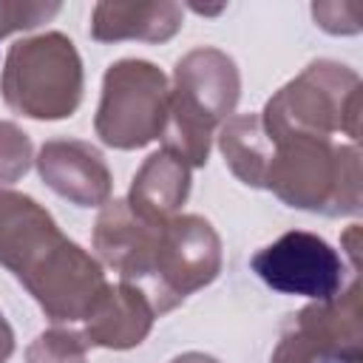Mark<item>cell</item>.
<instances>
[{
    "label": "cell",
    "mask_w": 363,
    "mask_h": 363,
    "mask_svg": "<svg viewBox=\"0 0 363 363\" xmlns=\"http://www.w3.org/2000/svg\"><path fill=\"white\" fill-rule=\"evenodd\" d=\"M0 267L54 323L85 320L108 281L99 261L74 244L31 196L0 190Z\"/></svg>",
    "instance_id": "cell-1"
},
{
    "label": "cell",
    "mask_w": 363,
    "mask_h": 363,
    "mask_svg": "<svg viewBox=\"0 0 363 363\" xmlns=\"http://www.w3.org/2000/svg\"><path fill=\"white\" fill-rule=\"evenodd\" d=\"M241 96V77L218 48H193L173 68L167 125L162 130L164 150L187 167L207 164L213 130L230 119Z\"/></svg>",
    "instance_id": "cell-2"
},
{
    "label": "cell",
    "mask_w": 363,
    "mask_h": 363,
    "mask_svg": "<svg viewBox=\"0 0 363 363\" xmlns=\"http://www.w3.org/2000/svg\"><path fill=\"white\" fill-rule=\"evenodd\" d=\"M269 145L264 187L284 204L323 216L360 210V153L354 145L318 136H286Z\"/></svg>",
    "instance_id": "cell-3"
},
{
    "label": "cell",
    "mask_w": 363,
    "mask_h": 363,
    "mask_svg": "<svg viewBox=\"0 0 363 363\" xmlns=\"http://www.w3.org/2000/svg\"><path fill=\"white\" fill-rule=\"evenodd\" d=\"M269 142L286 136H360V77L332 60L306 65L258 113Z\"/></svg>",
    "instance_id": "cell-4"
},
{
    "label": "cell",
    "mask_w": 363,
    "mask_h": 363,
    "mask_svg": "<svg viewBox=\"0 0 363 363\" xmlns=\"http://www.w3.org/2000/svg\"><path fill=\"white\" fill-rule=\"evenodd\" d=\"M0 91L14 113L28 119H65L82 99V60L74 43L60 34L17 40L3 62Z\"/></svg>",
    "instance_id": "cell-5"
},
{
    "label": "cell",
    "mask_w": 363,
    "mask_h": 363,
    "mask_svg": "<svg viewBox=\"0 0 363 363\" xmlns=\"http://www.w3.org/2000/svg\"><path fill=\"white\" fill-rule=\"evenodd\" d=\"M221 272V238L201 216H173L159 224L147 272L139 289L156 315L170 312L187 295L213 284Z\"/></svg>",
    "instance_id": "cell-6"
},
{
    "label": "cell",
    "mask_w": 363,
    "mask_h": 363,
    "mask_svg": "<svg viewBox=\"0 0 363 363\" xmlns=\"http://www.w3.org/2000/svg\"><path fill=\"white\" fill-rule=\"evenodd\" d=\"M167 108V77L147 60H119L105 71L94 130L108 147L136 150L162 136Z\"/></svg>",
    "instance_id": "cell-7"
},
{
    "label": "cell",
    "mask_w": 363,
    "mask_h": 363,
    "mask_svg": "<svg viewBox=\"0 0 363 363\" xmlns=\"http://www.w3.org/2000/svg\"><path fill=\"white\" fill-rule=\"evenodd\" d=\"M360 284L332 301H315L292 315L269 363H360L363 326H360Z\"/></svg>",
    "instance_id": "cell-8"
},
{
    "label": "cell",
    "mask_w": 363,
    "mask_h": 363,
    "mask_svg": "<svg viewBox=\"0 0 363 363\" xmlns=\"http://www.w3.org/2000/svg\"><path fill=\"white\" fill-rule=\"evenodd\" d=\"M252 272L284 295H303L312 301H332L343 289V255L320 235L289 230L250 261Z\"/></svg>",
    "instance_id": "cell-9"
},
{
    "label": "cell",
    "mask_w": 363,
    "mask_h": 363,
    "mask_svg": "<svg viewBox=\"0 0 363 363\" xmlns=\"http://www.w3.org/2000/svg\"><path fill=\"white\" fill-rule=\"evenodd\" d=\"M34 162L40 179L77 207H99L111 199V170L91 142L51 139Z\"/></svg>",
    "instance_id": "cell-10"
},
{
    "label": "cell",
    "mask_w": 363,
    "mask_h": 363,
    "mask_svg": "<svg viewBox=\"0 0 363 363\" xmlns=\"http://www.w3.org/2000/svg\"><path fill=\"white\" fill-rule=\"evenodd\" d=\"M156 233H159V224L139 218L125 199H113L102 204V213L96 218L94 250L113 272H119L125 284L139 289L150 264Z\"/></svg>",
    "instance_id": "cell-11"
},
{
    "label": "cell",
    "mask_w": 363,
    "mask_h": 363,
    "mask_svg": "<svg viewBox=\"0 0 363 363\" xmlns=\"http://www.w3.org/2000/svg\"><path fill=\"white\" fill-rule=\"evenodd\" d=\"M153 306L147 295L125 281L116 286L108 284L94 309L85 318V343L102 349H133L139 346L153 326Z\"/></svg>",
    "instance_id": "cell-12"
},
{
    "label": "cell",
    "mask_w": 363,
    "mask_h": 363,
    "mask_svg": "<svg viewBox=\"0 0 363 363\" xmlns=\"http://www.w3.org/2000/svg\"><path fill=\"white\" fill-rule=\"evenodd\" d=\"M187 193H190V167L162 147L150 153L145 164L136 170L125 201L139 218L150 224H162L176 216V210L187 201Z\"/></svg>",
    "instance_id": "cell-13"
},
{
    "label": "cell",
    "mask_w": 363,
    "mask_h": 363,
    "mask_svg": "<svg viewBox=\"0 0 363 363\" xmlns=\"http://www.w3.org/2000/svg\"><path fill=\"white\" fill-rule=\"evenodd\" d=\"M184 23L179 3H96L91 17V37L99 43L145 40L164 43Z\"/></svg>",
    "instance_id": "cell-14"
},
{
    "label": "cell",
    "mask_w": 363,
    "mask_h": 363,
    "mask_svg": "<svg viewBox=\"0 0 363 363\" xmlns=\"http://www.w3.org/2000/svg\"><path fill=\"white\" fill-rule=\"evenodd\" d=\"M218 147L230 170L250 187H264V173L269 164L272 145L261 128L258 113L230 116L218 130Z\"/></svg>",
    "instance_id": "cell-15"
},
{
    "label": "cell",
    "mask_w": 363,
    "mask_h": 363,
    "mask_svg": "<svg viewBox=\"0 0 363 363\" xmlns=\"http://www.w3.org/2000/svg\"><path fill=\"white\" fill-rule=\"evenodd\" d=\"M85 337L71 329H48L40 332L26 349V363H88L85 360Z\"/></svg>",
    "instance_id": "cell-16"
},
{
    "label": "cell",
    "mask_w": 363,
    "mask_h": 363,
    "mask_svg": "<svg viewBox=\"0 0 363 363\" xmlns=\"http://www.w3.org/2000/svg\"><path fill=\"white\" fill-rule=\"evenodd\" d=\"M31 139L14 122H0V184L23 179L31 167Z\"/></svg>",
    "instance_id": "cell-17"
},
{
    "label": "cell",
    "mask_w": 363,
    "mask_h": 363,
    "mask_svg": "<svg viewBox=\"0 0 363 363\" xmlns=\"http://www.w3.org/2000/svg\"><path fill=\"white\" fill-rule=\"evenodd\" d=\"M60 11V3H9L0 0V37L11 31H26Z\"/></svg>",
    "instance_id": "cell-18"
},
{
    "label": "cell",
    "mask_w": 363,
    "mask_h": 363,
    "mask_svg": "<svg viewBox=\"0 0 363 363\" xmlns=\"http://www.w3.org/2000/svg\"><path fill=\"white\" fill-rule=\"evenodd\" d=\"M354 11H360L357 3H315L312 6V14H315L318 26L332 31V34H354V31H360V23L346 20V14H354Z\"/></svg>",
    "instance_id": "cell-19"
},
{
    "label": "cell",
    "mask_w": 363,
    "mask_h": 363,
    "mask_svg": "<svg viewBox=\"0 0 363 363\" xmlns=\"http://www.w3.org/2000/svg\"><path fill=\"white\" fill-rule=\"evenodd\" d=\"M11 352H14V332L0 312V363H6L11 357Z\"/></svg>",
    "instance_id": "cell-20"
},
{
    "label": "cell",
    "mask_w": 363,
    "mask_h": 363,
    "mask_svg": "<svg viewBox=\"0 0 363 363\" xmlns=\"http://www.w3.org/2000/svg\"><path fill=\"white\" fill-rule=\"evenodd\" d=\"M170 363H218V360L210 357V354H204V352H184V354L173 357Z\"/></svg>",
    "instance_id": "cell-21"
}]
</instances>
